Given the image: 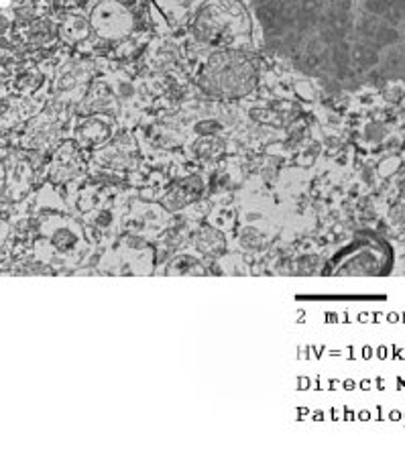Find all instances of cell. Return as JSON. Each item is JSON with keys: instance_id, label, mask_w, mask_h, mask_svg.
<instances>
[{"instance_id": "obj_1", "label": "cell", "mask_w": 405, "mask_h": 466, "mask_svg": "<svg viewBox=\"0 0 405 466\" xmlns=\"http://www.w3.org/2000/svg\"><path fill=\"white\" fill-rule=\"evenodd\" d=\"M255 65L240 51L216 53L202 71V85L222 98L247 94L255 84Z\"/></svg>"}, {"instance_id": "obj_2", "label": "cell", "mask_w": 405, "mask_h": 466, "mask_svg": "<svg viewBox=\"0 0 405 466\" xmlns=\"http://www.w3.org/2000/svg\"><path fill=\"white\" fill-rule=\"evenodd\" d=\"M100 11L102 13L107 11L108 15V21L107 19L104 21L102 19H94V27L98 29L100 35H104V37H121V35H125L130 29V19H128V15L123 8H118L114 4H102Z\"/></svg>"}, {"instance_id": "obj_3", "label": "cell", "mask_w": 405, "mask_h": 466, "mask_svg": "<svg viewBox=\"0 0 405 466\" xmlns=\"http://www.w3.org/2000/svg\"><path fill=\"white\" fill-rule=\"evenodd\" d=\"M2 226V224H0ZM2 236H4V231H0V242H2Z\"/></svg>"}]
</instances>
